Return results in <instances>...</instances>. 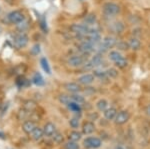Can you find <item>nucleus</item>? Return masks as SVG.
<instances>
[{
  "label": "nucleus",
  "mask_w": 150,
  "mask_h": 149,
  "mask_svg": "<svg viewBox=\"0 0 150 149\" xmlns=\"http://www.w3.org/2000/svg\"><path fill=\"white\" fill-rule=\"evenodd\" d=\"M115 149H124V148L121 147V146H117V147H116Z\"/></svg>",
  "instance_id": "42"
},
{
  "label": "nucleus",
  "mask_w": 150,
  "mask_h": 149,
  "mask_svg": "<svg viewBox=\"0 0 150 149\" xmlns=\"http://www.w3.org/2000/svg\"><path fill=\"white\" fill-rule=\"evenodd\" d=\"M85 55H89V54H82L78 55V54H75V55H71V56L68 57L67 59V64L70 67H81L83 66V64L86 62L87 57H85Z\"/></svg>",
  "instance_id": "1"
},
{
  "label": "nucleus",
  "mask_w": 150,
  "mask_h": 149,
  "mask_svg": "<svg viewBox=\"0 0 150 149\" xmlns=\"http://www.w3.org/2000/svg\"><path fill=\"white\" fill-rule=\"evenodd\" d=\"M36 128V124L35 122L33 121V120H26L25 122L23 123L22 125V129L23 131L25 132L26 134H31V132H32L34 129Z\"/></svg>",
  "instance_id": "13"
},
{
  "label": "nucleus",
  "mask_w": 150,
  "mask_h": 149,
  "mask_svg": "<svg viewBox=\"0 0 150 149\" xmlns=\"http://www.w3.org/2000/svg\"><path fill=\"white\" fill-rule=\"evenodd\" d=\"M25 71H26L25 64H19V65H17V66L15 67V68H14V72H15L16 74H18L19 76L23 75Z\"/></svg>",
  "instance_id": "34"
},
{
  "label": "nucleus",
  "mask_w": 150,
  "mask_h": 149,
  "mask_svg": "<svg viewBox=\"0 0 150 149\" xmlns=\"http://www.w3.org/2000/svg\"><path fill=\"white\" fill-rule=\"evenodd\" d=\"M96 21H97V17H96V15L93 13H89L88 15H86L83 19L84 24H86V25H88V26L94 25V24L96 23Z\"/></svg>",
  "instance_id": "19"
},
{
  "label": "nucleus",
  "mask_w": 150,
  "mask_h": 149,
  "mask_svg": "<svg viewBox=\"0 0 150 149\" xmlns=\"http://www.w3.org/2000/svg\"><path fill=\"white\" fill-rule=\"evenodd\" d=\"M24 109L28 110V111H34V110L37 108V103H36L34 100H26L23 103V107Z\"/></svg>",
  "instance_id": "20"
},
{
  "label": "nucleus",
  "mask_w": 150,
  "mask_h": 149,
  "mask_svg": "<svg viewBox=\"0 0 150 149\" xmlns=\"http://www.w3.org/2000/svg\"><path fill=\"white\" fill-rule=\"evenodd\" d=\"M110 28L113 32L116 33V34H121L123 31H124V24H123L121 21H116V22L112 23Z\"/></svg>",
  "instance_id": "17"
},
{
  "label": "nucleus",
  "mask_w": 150,
  "mask_h": 149,
  "mask_svg": "<svg viewBox=\"0 0 150 149\" xmlns=\"http://www.w3.org/2000/svg\"><path fill=\"white\" fill-rule=\"evenodd\" d=\"M90 26L86 25V24H77V23H74L70 26V30L74 33V34H77V35H86L89 33L90 31Z\"/></svg>",
  "instance_id": "4"
},
{
  "label": "nucleus",
  "mask_w": 150,
  "mask_h": 149,
  "mask_svg": "<svg viewBox=\"0 0 150 149\" xmlns=\"http://www.w3.org/2000/svg\"><path fill=\"white\" fill-rule=\"evenodd\" d=\"M108 57H109V59L111 61L113 62H116L117 60L121 59L123 57V55L120 53L119 51H117V50H112V51L109 52V54H108Z\"/></svg>",
  "instance_id": "23"
},
{
  "label": "nucleus",
  "mask_w": 150,
  "mask_h": 149,
  "mask_svg": "<svg viewBox=\"0 0 150 149\" xmlns=\"http://www.w3.org/2000/svg\"><path fill=\"white\" fill-rule=\"evenodd\" d=\"M93 75L95 76V77H99V78L107 77V75H106V71H103V70H94Z\"/></svg>",
  "instance_id": "39"
},
{
  "label": "nucleus",
  "mask_w": 150,
  "mask_h": 149,
  "mask_svg": "<svg viewBox=\"0 0 150 149\" xmlns=\"http://www.w3.org/2000/svg\"><path fill=\"white\" fill-rule=\"evenodd\" d=\"M64 88L70 93H79L82 90L80 84L75 82H67L64 84Z\"/></svg>",
  "instance_id": "11"
},
{
  "label": "nucleus",
  "mask_w": 150,
  "mask_h": 149,
  "mask_svg": "<svg viewBox=\"0 0 150 149\" xmlns=\"http://www.w3.org/2000/svg\"><path fill=\"white\" fill-rule=\"evenodd\" d=\"M43 132H44V135L52 136L56 132V127H55V125L52 122H47L44 125V127H43Z\"/></svg>",
  "instance_id": "14"
},
{
  "label": "nucleus",
  "mask_w": 150,
  "mask_h": 149,
  "mask_svg": "<svg viewBox=\"0 0 150 149\" xmlns=\"http://www.w3.org/2000/svg\"><path fill=\"white\" fill-rule=\"evenodd\" d=\"M67 107L69 108V110H71L72 112H74V113H81V106H80V104H78V103L71 101L68 105H67Z\"/></svg>",
  "instance_id": "24"
},
{
  "label": "nucleus",
  "mask_w": 150,
  "mask_h": 149,
  "mask_svg": "<svg viewBox=\"0 0 150 149\" xmlns=\"http://www.w3.org/2000/svg\"><path fill=\"white\" fill-rule=\"evenodd\" d=\"M120 6L114 2H106L103 4V12L107 16H115L120 13Z\"/></svg>",
  "instance_id": "3"
},
{
  "label": "nucleus",
  "mask_w": 150,
  "mask_h": 149,
  "mask_svg": "<svg viewBox=\"0 0 150 149\" xmlns=\"http://www.w3.org/2000/svg\"><path fill=\"white\" fill-rule=\"evenodd\" d=\"M116 47L118 48V50L129 49V45H128V42H126V41H118L117 44H116Z\"/></svg>",
  "instance_id": "37"
},
{
  "label": "nucleus",
  "mask_w": 150,
  "mask_h": 149,
  "mask_svg": "<svg viewBox=\"0 0 150 149\" xmlns=\"http://www.w3.org/2000/svg\"><path fill=\"white\" fill-rule=\"evenodd\" d=\"M52 137H53V141H54L56 144H61L64 141L63 134L60 133V132H55V133L52 135Z\"/></svg>",
  "instance_id": "31"
},
{
  "label": "nucleus",
  "mask_w": 150,
  "mask_h": 149,
  "mask_svg": "<svg viewBox=\"0 0 150 149\" xmlns=\"http://www.w3.org/2000/svg\"><path fill=\"white\" fill-rule=\"evenodd\" d=\"M43 135H44L43 129L40 128V127H37V126H36V128L34 129V130L31 132V138L35 141L40 140V139L43 137Z\"/></svg>",
  "instance_id": "18"
},
{
  "label": "nucleus",
  "mask_w": 150,
  "mask_h": 149,
  "mask_svg": "<svg viewBox=\"0 0 150 149\" xmlns=\"http://www.w3.org/2000/svg\"><path fill=\"white\" fill-rule=\"evenodd\" d=\"M64 148L65 149H80L78 143L75 142V141H71V140H69L68 142L65 144Z\"/></svg>",
  "instance_id": "36"
},
{
  "label": "nucleus",
  "mask_w": 150,
  "mask_h": 149,
  "mask_svg": "<svg viewBox=\"0 0 150 149\" xmlns=\"http://www.w3.org/2000/svg\"><path fill=\"white\" fill-rule=\"evenodd\" d=\"M32 113H33V111H28V110L22 108V109L19 110L17 117H18L19 120H27L28 118H30V117H31Z\"/></svg>",
  "instance_id": "21"
},
{
  "label": "nucleus",
  "mask_w": 150,
  "mask_h": 149,
  "mask_svg": "<svg viewBox=\"0 0 150 149\" xmlns=\"http://www.w3.org/2000/svg\"><path fill=\"white\" fill-rule=\"evenodd\" d=\"M94 79H95V76L93 74L86 73L81 75L80 77H78L77 80H78V83L82 84V85H90V84L94 82Z\"/></svg>",
  "instance_id": "10"
},
{
  "label": "nucleus",
  "mask_w": 150,
  "mask_h": 149,
  "mask_svg": "<svg viewBox=\"0 0 150 149\" xmlns=\"http://www.w3.org/2000/svg\"><path fill=\"white\" fill-rule=\"evenodd\" d=\"M7 19L8 21L12 24H16L17 25L18 23H20L21 21H23L25 19V16L21 11L19 10H15V11H12L10 13L8 14L7 16Z\"/></svg>",
  "instance_id": "8"
},
{
  "label": "nucleus",
  "mask_w": 150,
  "mask_h": 149,
  "mask_svg": "<svg viewBox=\"0 0 150 149\" xmlns=\"http://www.w3.org/2000/svg\"><path fill=\"white\" fill-rule=\"evenodd\" d=\"M79 119L77 118V117H73V118H71L69 120V125L72 127L73 129H76L79 127Z\"/></svg>",
  "instance_id": "38"
},
{
  "label": "nucleus",
  "mask_w": 150,
  "mask_h": 149,
  "mask_svg": "<svg viewBox=\"0 0 150 149\" xmlns=\"http://www.w3.org/2000/svg\"><path fill=\"white\" fill-rule=\"evenodd\" d=\"M59 101L60 103H62V104H64V105H68L70 102L72 101V99H71V96H69V95H66V94H61V95H59Z\"/></svg>",
  "instance_id": "32"
},
{
  "label": "nucleus",
  "mask_w": 150,
  "mask_h": 149,
  "mask_svg": "<svg viewBox=\"0 0 150 149\" xmlns=\"http://www.w3.org/2000/svg\"><path fill=\"white\" fill-rule=\"evenodd\" d=\"M0 11H1V8H0Z\"/></svg>",
  "instance_id": "43"
},
{
  "label": "nucleus",
  "mask_w": 150,
  "mask_h": 149,
  "mask_svg": "<svg viewBox=\"0 0 150 149\" xmlns=\"http://www.w3.org/2000/svg\"><path fill=\"white\" fill-rule=\"evenodd\" d=\"M32 81H33V83L36 84V85H38V86L43 85V84H44V80H43V77L41 76L40 73H38V72H36L34 75H33Z\"/></svg>",
  "instance_id": "27"
},
{
  "label": "nucleus",
  "mask_w": 150,
  "mask_h": 149,
  "mask_svg": "<svg viewBox=\"0 0 150 149\" xmlns=\"http://www.w3.org/2000/svg\"><path fill=\"white\" fill-rule=\"evenodd\" d=\"M102 62H103L102 54L96 53L94 56H92V58L89 60V61H87V62H85V63L83 64L82 69H83V70H90V69H93L94 67L99 66L101 63H102Z\"/></svg>",
  "instance_id": "2"
},
{
  "label": "nucleus",
  "mask_w": 150,
  "mask_h": 149,
  "mask_svg": "<svg viewBox=\"0 0 150 149\" xmlns=\"http://www.w3.org/2000/svg\"><path fill=\"white\" fill-rule=\"evenodd\" d=\"M16 84L19 86L20 88H23V87H27L30 84V81L28 80L27 78H25L23 75H20L17 77V80H16Z\"/></svg>",
  "instance_id": "22"
},
{
  "label": "nucleus",
  "mask_w": 150,
  "mask_h": 149,
  "mask_svg": "<svg viewBox=\"0 0 150 149\" xmlns=\"http://www.w3.org/2000/svg\"><path fill=\"white\" fill-rule=\"evenodd\" d=\"M145 112H146V114L148 115V116H150V104H148L146 106V109H145Z\"/></svg>",
  "instance_id": "41"
},
{
  "label": "nucleus",
  "mask_w": 150,
  "mask_h": 149,
  "mask_svg": "<svg viewBox=\"0 0 150 149\" xmlns=\"http://www.w3.org/2000/svg\"><path fill=\"white\" fill-rule=\"evenodd\" d=\"M96 107H97V109L99 111H104V110H106L108 108V102L107 100L105 99H100L98 100L97 103H96Z\"/></svg>",
  "instance_id": "25"
},
{
  "label": "nucleus",
  "mask_w": 150,
  "mask_h": 149,
  "mask_svg": "<svg viewBox=\"0 0 150 149\" xmlns=\"http://www.w3.org/2000/svg\"><path fill=\"white\" fill-rule=\"evenodd\" d=\"M130 118V114L127 110H121V111H118L117 114H116L115 118H114V122L117 125H123L129 120Z\"/></svg>",
  "instance_id": "9"
},
{
  "label": "nucleus",
  "mask_w": 150,
  "mask_h": 149,
  "mask_svg": "<svg viewBox=\"0 0 150 149\" xmlns=\"http://www.w3.org/2000/svg\"><path fill=\"white\" fill-rule=\"evenodd\" d=\"M82 137V134L80 133V132H78V131H71L69 133V136H68V138H69V140H71V141H75V142H77V141H79L81 139Z\"/></svg>",
  "instance_id": "26"
},
{
  "label": "nucleus",
  "mask_w": 150,
  "mask_h": 149,
  "mask_svg": "<svg viewBox=\"0 0 150 149\" xmlns=\"http://www.w3.org/2000/svg\"><path fill=\"white\" fill-rule=\"evenodd\" d=\"M95 131V125H94L93 122L91 121H86L82 125V133L85 134V135H89V134L93 133Z\"/></svg>",
  "instance_id": "12"
},
{
  "label": "nucleus",
  "mask_w": 150,
  "mask_h": 149,
  "mask_svg": "<svg viewBox=\"0 0 150 149\" xmlns=\"http://www.w3.org/2000/svg\"><path fill=\"white\" fill-rule=\"evenodd\" d=\"M116 114H117V110L114 107H108L107 109L103 111L104 118L107 120H114Z\"/></svg>",
  "instance_id": "15"
},
{
  "label": "nucleus",
  "mask_w": 150,
  "mask_h": 149,
  "mask_svg": "<svg viewBox=\"0 0 150 149\" xmlns=\"http://www.w3.org/2000/svg\"><path fill=\"white\" fill-rule=\"evenodd\" d=\"M29 28V20L27 19H24L23 21H21L20 23L17 24V29L20 31V32H24L25 30H27Z\"/></svg>",
  "instance_id": "28"
},
{
  "label": "nucleus",
  "mask_w": 150,
  "mask_h": 149,
  "mask_svg": "<svg viewBox=\"0 0 150 149\" xmlns=\"http://www.w3.org/2000/svg\"><path fill=\"white\" fill-rule=\"evenodd\" d=\"M13 43L14 46H15L17 49H21V48H24L26 45L28 44V36L25 34V33H18L14 36L13 39Z\"/></svg>",
  "instance_id": "5"
},
{
  "label": "nucleus",
  "mask_w": 150,
  "mask_h": 149,
  "mask_svg": "<svg viewBox=\"0 0 150 149\" xmlns=\"http://www.w3.org/2000/svg\"><path fill=\"white\" fill-rule=\"evenodd\" d=\"M114 63H115V66L118 67V68H120V69L125 68V67H127V65H128V61L124 58V57H122L121 59L117 60V61L114 62Z\"/></svg>",
  "instance_id": "33"
},
{
  "label": "nucleus",
  "mask_w": 150,
  "mask_h": 149,
  "mask_svg": "<svg viewBox=\"0 0 150 149\" xmlns=\"http://www.w3.org/2000/svg\"><path fill=\"white\" fill-rule=\"evenodd\" d=\"M71 99L72 101L78 103V104H82V103L85 102V98H84V96H82L80 94H78V93H73V95H71Z\"/></svg>",
  "instance_id": "30"
},
{
  "label": "nucleus",
  "mask_w": 150,
  "mask_h": 149,
  "mask_svg": "<svg viewBox=\"0 0 150 149\" xmlns=\"http://www.w3.org/2000/svg\"><path fill=\"white\" fill-rule=\"evenodd\" d=\"M128 45H129V48L132 50H139L141 48V42L137 37H131L128 40Z\"/></svg>",
  "instance_id": "16"
},
{
  "label": "nucleus",
  "mask_w": 150,
  "mask_h": 149,
  "mask_svg": "<svg viewBox=\"0 0 150 149\" xmlns=\"http://www.w3.org/2000/svg\"><path fill=\"white\" fill-rule=\"evenodd\" d=\"M77 49L82 54H90L91 52H93L95 50V44L87 41V40H83L78 44Z\"/></svg>",
  "instance_id": "6"
},
{
  "label": "nucleus",
  "mask_w": 150,
  "mask_h": 149,
  "mask_svg": "<svg viewBox=\"0 0 150 149\" xmlns=\"http://www.w3.org/2000/svg\"><path fill=\"white\" fill-rule=\"evenodd\" d=\"M40 63H41V66H42L43 70L46 72L47 74H51V69H50V66L48 64V61L45 57H42L40 60Z\"/></svg>",
  "instance_id": "29"
},
{
  "label": "nucleus",
  "mask_w": 150,
  "mask_h": 149,
  "mask_svg": "<svg viewBox=\"0 0 150 149\" xmlns=\"http://www.w3.org/2000/svg\"><path fill=\"white\" fill-rule=\"evenodd\" d=\"M106 75L110 78H116L118 76V70L115 68H108L106 70Z\"/></svg>",
  "instance_id": "35"
},
{
  "label": "nucleus",
  "mask_w": 150,
  "mask_h": 149,
  "mask_svg": "<svg viewBox=\"0 0 150 149\" xmlns=\"http://www.w3.org/2000/svg\"><path fill=\"white\" fill-rule=\"evenodd\" d=\"M83 145L88 149H97L102 145V141L98 137H87L84 139Z\"/></svg>",
  "instance_id": "7"
},
{
  "label": "nucleus",
  "mask_w": 150,
  "mask_h": 149,
  "mask_svg": "<svg viewBox=\"0 0 150 149\" xmlns=\"http://www.w3.org/2000/svg\"><path fill=\"white\" fill-rule=\"evenodd\" d=\"M31 54L32 55H38L40 53V45L39 44H35L34 46L31 48Z\"/></svg>",
  "instance_id": "40"
}]
</instances>
